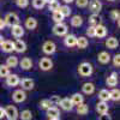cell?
I'll return each mask as SVG.
<instances>
[{"instance_id": "6da1fadb", "label": "cell", "mask_w": 120, "mask_h": 120, "mask_svg": "<svg viewBox=\"0 0 120 120\" xmlns=\"http://www.w3.org/2000/svg\"><path fill=\"white\" fill-rule=\"evenodd\" d=\"M93 71H94V67L93 65L88 63V61H84L82 64H79L78 66V73L81 75L82 77H89L93 75Z\"/></svg>"}, {"instance_id": "7a4b0ae2", "label": "cell", "mask_w": 120, "mask_h": 120, "mask_svg": "<svg viewBox=\"0 0 120 120\" xmlns=\"http://www.w3.org/2000/svg\"><path fill=\"white\" fill-rule=\"evenodd\" d=\"M4 112H5V116L8 119V120H17L18 118V111L17 108L12 105H8L4 108Z\"/></svg>"}, {"instance_id": "3957f363", "label": "cell", "mask_w": 120, "mask_h": 120, "mask_svg": "<svg viewBox=\"0 0 120 120\" xmlns=\"http://www.w3.org/2000/svg\"><path fill=\"white\" fill-rule=\"evenodd\" d=\"M4 21H5V24H6V25L13 26V25L19 24V17H18L15 12H8V13L5 16Z\"/></svg>"}, {"instance_id": "277c9868", "label": "cell", "mask_w": 120, "mask_h": 120, "mask_svg": "<svg viewBox=\"0 0 120 120\" xmlns=\"http://www.w3.org/2000/svg\"><path fill=\"white\" fill-rule=\"evenodd\" d=\"M67 31H68L67 25L64 23H59V24H55L53 26V34L56 36H66Z\"/></svg>"}, {"instance_id": "5b68a950", "label": "cell", "mask_w": 120, "mask_h": 120, "mask_svg": "<svg viewBox=\"0 0 120 120\" xmlns=\"http://www.w3.org/2000/svg\"><path fill=\"white\" fill-rule=\"evenodd\" d=\"M88 5H89V10L94 15H98L102 10V3L100 0H90Z\"/></svg>"}, {"instance_id": "8992f818", "label": "cell", "mask_w": 120, "mask_h": 120, "mask_svg": "<svg viewBox=\"0 0 120 120\" xmlns=\"http://www.w3.org/2000/svg\"><path fill=\"white\" fill-rule=\"evenodd\" d=\"M56 51V46L53 41H46L43 45H42V52L45 54H48V55H51V54H54Z\"/></svg>"}, {"instance_id": "52a82bcc", "label": "cell", "mask_w": 120, "mask_h": 120, "mask_svg": "<svg viewBox=\"0 0 120 120\" xmlns=\"http://www.w3.org/2000/svg\"><path fill=\"white\" fill-rule=\"evenodd\" d=\"M12 100H13L16 103H22V102H24L25 100H26V94H25V91H24V90H22V89L16 90V91L12 94Z\"/></svg>"}, {"instance_id": "ba28073f", "label": "cell", "mask_w": 120, "mask_h": 120, "mask_svg": "<svg viewBox=\"0 0 120 120\" xmlns=\"http://www.w3.org/2000/svg\"><path fill=\"white\" fill-rule=\"evenodd\" d=\"M38 66L42 71H49L53 67V61L49 58H42L38 61Z\"/></svg>"}, {"instance_id": "9c48e42d", "label": "cell", "mask_w": 120, "mask_h": 120, "mask_svg": "<svg viewBox=\"0 0 120 120\" xmlns=\"http://www.w3.org/2000/svg\"><path fill=\"white\" fill-rule=\"evenodd\" d=\"M21 82V79H19L18 75L16 73H10L7 77H6V84L8 86H17Z\"/></svg>"}, {"instance_id": "30bf717a", "label": "cell", "mask_w": 120, "mask_h": 120, "mask_svg": "<svg viewBox=\"0 0 120 120\" xmlns=\"http://www.w3.org/2000/svg\"><path fill=\"white\" fill-rule=\"evenodd\" d=\"M13 51H16L17 53H24L26 51V43L23 40L18 38L17 41L13 42Z\"/></svg>"}, {"instance_id": "8fae6325", "label": "cell", "mask_w": 120, "mask_h": 120, "mask_svg": "<svg viewBox=\"0 0 120 120\" xmlns=\"http://www.w3.org/2000/svg\"><path fill=\"white\" fill-rule=\"evenodd\" d=\"M11 34L13 37L16 38H19V37H22L24 35V29L21 24H17V25H13L11 26Z\"/></svg>"}, {"instance_id": "7c38bea8", "label": "cell", "mask_w": 120, "mask_h": 120, "mask_svg": "<svg viewBox=\"0 0 120 120\" xmlns=\"http://www.w3.org/2000/svg\"><path fill=\"white\" fill-rule=\"evenodd\" d=\"M19 84H21V86H22V90H33L34 89V85H35V83H34V81L33 79H30V78H24V79H22L21 82H19Z\"/></svg>"}, {"instance_id": "4fadbf2b", "label": "cell", "mask_w": 120, "mask_h": 120, "mask_svg": "<svg viewBox=\"0 0 120 120\" xmlns=\"http://www.w3.org/2000/svg\"><path fill=\"white\" fill-rule=\"evenodd\" d=\"M111 55H109V53L108 52H106V51H102V52H100L98 53V55H97V60H98V63L100 64H102V65H106V64H108L109 61H111Z\"/></svg>"}, {"instance_id": "5bb4252c", "label": "cell", "mask_w": 120, "mask_h": 120, "mask_svg": "<svg viewBox=\"0 0 120 120\" xmlns=\"http://www.w3.org/2000/svg\"><path fill=\"white\" fill-rule=\"evenodd\" d=\"M59 106L61 107V109H64V111H72V108H73V103L71 102V100H70L68 97H65V98L60 100Z\"/></svg>"}, {"instance_id": "9a60e30c", "label": "cell", "mask_w": 120, "mask_h": 120, "mask_svg": "<svg viewBox=\"0 0 120 120\" xmlns=\"http://www.w3.org/2000/svg\"><path fill=\"white\" fill-rule=\"evenodd\" d=\"M47 116L49 120H55L60 118V111L56 107H51L47 109Z\"/></svg>"}, {"instance_id": "2e32d148", "label": "cell", "mask_w": 120, "mask_h": 120, "mask_svg": "<svg viewBox=\"0 0 120 120\" xmlns=\"http://www.w3.org/2000/svg\"><path fill=\"white\" fill-rule=\"evenodd\" d=\"M18 64H19V66H21V68L24 70V71H28V70L33 68V60L30 58H23Z\"/></svg>"}, {"instance_id": "e0dca14e", "label": "cell", "mask_w": 120, "mask_h": 120, "mask_svg": "<svg viewBox=\"0 0 120 120\" xmlns=\"http://www.w3.org/2000/svg\"><path fill=\"white\" fill-rule=\"evenodd\" d=\"M107 36V28L102 24H98L95 26V37H106Z\"/></svg>"}, {"instance_id": "ac0fdd59", "label": "cell", "mask_w": 120, "mask_h": 120, "mask_svg": "<svg viewBox=\"0 0 120 120\" xmlns=\"http://www.w3.org/2000/svg\"><path fill=\"white\" fill-rule=\"evenodd\" d=\"M76 42H77V37L72 34L70 35H66L65 38H64V45L66 47H75L76 46Z\"/></svg>"}, {"instance_id": "d6986e66", "label": "cell", "mask_w": 120, "mask_h": 120, "mask_svg": "<svg viewBox=\"0 0 120 120\" xmlns=\"http://www.w3.org/2000/svg\"><path fill=\"white\" fill-rule=\"evenodd\" d=\"M24 25H25V28L29 29V30H34V29H36V26H37V19L34 18V17H28V18L25 19V22H24Z\"/></svg>"}, {"instance_id": "ffe728a7", "label": "cell", "mask_w": 120, "mask_h": 120, "mask_svg": "<svg viewBox=\"0 0 120 120\" xmlns=\"http://www.w3.org/2000/svg\"><path fill=\"white\" fill-rule=\"evenodd\" d=\"M1 47V51L5 52V53H12L13 52V42L12 41H8V40H4V42L0 45Z\"/></svg>"}, {"instance_id": "44dd1931", "label": "cell", "mask_w": 120, "mask_h": 120, "mask_svg": "<svg viewBox=\"0 0 120 120\" xmlns=\"http://www.w3.org/2000/svg\"><path fill=\"white\" fill-rule=\"evenodd\" d=\"M118 45H119V41L114 36H111V37H108L106 40V47L109 48V49H115L118 47Z\"/></svg>"}, {"instance_id": "7402d4cb", "label": "cell", "mask_w": 120, "mask_h": 120, "mask_svg": "<svg viewBox=\"0 0 120 120\" xmlns=\"http://www.w3.org/2000/svg\"><path fill=\"white\" fill-rule=\"evenodd\" d=\"M96 112H97L100 115L108 113V105H107V102H101V101H100V102L96 105Z\"/></svg>"}, {"instance_id": "603a6c76", "label": "cell", "mask_w": 120, "mask_h": 120, "mask_svg": "<svg viewBox=\"0 0 120 120\" xmlns=\"http://www.w3.org/2000/svg\"><path fill=\"white\" fill-rule=\"evenodd\" d=\"M70 100H71V102L73 103V106H78V105H81V103L84 102V97H83V95H82V94H79V93L73 94Z\"/></svg>"}, {"instance_id": "cb8c5ba5", "label": "cell", "mask_w": 120, "mask_h": 120, "mask_svg": "<svg viewBox=\"0 0 120 120\" xmlns=\"http://www.w3.org/2000/svg\"><path fill=\"white\" fill-rule=\"evenodd\" d=\"M82 90H83V93H84L85 95H91V94H94V91H95V85H94L93 83L86 82V83L83 84Z\"/></svg>"}, {"instance_id": "d4e9b609", "label": "cell", "mask_w": 120, "mask_h": 120, "mask_svg": "<svg viewBox=\"0 0 120 120\" xmlns=\"http://www.w3.org/2000/svg\"><path fill=\"white\" fill-rule=\"evenodd\" d=\"M106 83H107V85H108V86L114 88V86L118 84V73H116V72L111 73V76H109V77L107 78Z\"/></svg>"}, {"instance_id": "484cf974", "label": "cell", "mask_w": 120, "mask_h": 120, "mask_svg": "<svg viewBox=\"0 0 120 120\" xmlns=\"http://www.w3.org/2000/svg\"><path fill=\"white\" fill-rule=\"evenodd\" d=\"M58 11H59L60 15L65 18V17H70V15H71V12H72V10H71V7H70L68 5H60Z\"/></svg>"}, {"instance_id": "4316f807", "label": "cell", "mask_w": 120, "mask_h": 120, "mask_svg": "<svg viewBox=\"0 0 120 120\" xmlns=\"http://www.w3.org/2000/svg\"><path fill=\"white\" fill-rule=\"evenodd\" d=\"M88 45H89V41H88V38H86V37H84V36H79V37H77L76 46H77L78 48L84 49V48L88 47Z\"/></svg>"}, {"instance_id": "83f0119b", "label": "cell", "mask_w": 120, "mask_h": 120, "mask_svg": "<svg viewBox=\"0 0 120 120\" xmlns=\"http://www.w3.org/2000/svg\"><path fill=\"white\" fill-rule=\"evenodd\" d=\"M18 58L17 56H15V55H11V56H8L7 59H6V66L10 68V67H17V65H18Z\"/></svg>"}, {"instance_id": "f1b7e54d", "label": "cell", "mask_w": 120, "mask_h": 120, "mask_svg": "<svg viewBox=\"0 0 120 120\" xmlns=\"http://www.w3.org/2000/svg\"><path fill=\"white\" fill-rule=\"evenodd\" d=\"M82 24H83V18H82L81 16L76 15V16H73V17L71 18V25H72V26L79 28Z\"/></svg>"}, {"instance_id": "f546056e", "label": "cell", "mask_w": 120, "mask_h": 120, "mask_svg": "<svg viewBox=\"0 0 120 120\" xmlns=\"http://www.w3.org/2000/svg\"><path fill=\"white\" fill-rule=\"evenodd\" d=\"M18 116L21 118V120H31L33 119V113L29 109H24L21 112V114H18Z\"/></svg>"}, {"instance_id": "4dcf8cb0", "label": "cell", "mask_w": 120, "mask_h": 120, "mask_svg": "<svg viewBox=\"0 0 120 120\" xmlns=\"http://www.w3.org/2000/svg\"><path fill=\"white\" fill-rule=\"evenodd\" d=\"M88 112H89V107H88V105H85L84 102L77 106V113H78L79 115H85V114H88Z\"/></svg>"}, {"instance_id": "1f68e13d", "label": "cell", "mask_w": 120, "mask_h": 120, "mask_svg": "<svg viewBox=\"0 0 120 120\" xmlns=\"http://www.w3.org/2000/svg\"><path fill=\"white\" fill-rule=\"evenodd\" d=\"M98 98L101 102H107L109 100V91L107 89H102L101 91L98 93Z\"/></svg>"}, {"instance_id": "d6a6232c", "label": "cell", "mask_w": 120, "mask_h": 120, "mask_svg": "<svg viewBox=\"0 0 120 120\" xmlns=\"http://www.w3.org/2000/svg\"><path fill=\"white\" fill-rule=\"evenodd\" d=\"M89 24H90V26H96V25H98L100 24V16L98 15H91L89 17Z\"/></svg>"}, {"instance_id": "836d02e7", "label": "cell", "mask_w": 120, "mask_h": 120, "mask_svg": "<svg viewBox=\"0 0 120 120\" xmlns=\"http://www.w3.org/2000/svg\"><path fill=\"white\" fill-rule=\"evenodd\" d=\"M109 100L119 101L120 100V90L119 89H113L112 91H109Z\"/></svg>"}, {"instance_id": "e575fe53", "label": "cell", "mask_w": 120, "mask_h": 120, "mask_svg": "<svg viewBox=\"0 0 120 120\" xmlns=\"http://www.w3.org/2000/svg\"><path fill=\"white\" fill-rule=\"evenodd\" d=\"M8 75H10V68L6 65L1 64L0 65V78H6Z\"/></svg>"}, {"instance_id": "d590c367", "label": "cell", "mask_w": 120, "mask_h": 120, "mask_svg": "<svg viewBox=\"0 0 120 120\" xmlns=\"http://www.w3.org/2000/svg\"><path fill=\"white\" fill-rule=\"evenodd\" d=\"M59 7H60V4H59L58 0H54V1H52V3L48 4V10H49V11H52V12L58 11Z\"/></svg>"}, {"instance_id": "8d00e7d4", "label": "cell", "mask_w": 120, "mask_h": 120, "mask_svg": "<svg viewBox=\"0 0 120 120\" xmlns=\"http://www.w3.org/2000/svg\"><path fill=\"white\" fill-rule=\"evenodd\" d=\"M52 18H53V21L56 23V24H59V23H63V21H64V17L59 13V11H55V12H53V16H52Z\"/></svg>"}, {"instance_id": "74e56055", "label": "cell", "mask_w": 120, "mask_h": 120, "mask_svg": "<svg viewBox=\"0 0 120 120\" xmlns=\"http://www.w3.org/2000/svg\"><path fill=\"white\" fill-rule=\"evenodd\" d=\"M45 5H46L45 0H33V6H34L35 8H37V10L43 8Z\"/></svg>"}, {"instance_id": "f35d334b", "label": "cell", "mask_w": 120, "mask_h": 120, "mask_svg": "<svg viewBox=\"0 0 120 120\" xmlns=\"http://www.w3.org/2000/svg\"><path fill=\"white\" fill-rule=\"evenodd\" d=\"M51 107H52V105H51V102H49L48 98H45V100H42V101L40 102V108L41 109H46L47 111V109L51 108Z\"/></svg>"}, {"instance_id": "ab89813d", "label": "cell", "mask_w": 120, "mask_h": 120, "mask_svg": "<svg viewBox=\"0 0 120 120\" xmlns=\"http://www.w3.org/2000/svg\"><path fill=\"white\" fill-rule=\"evenodd\" d=\"M48 100H49V102H51L52 106H58L61 98H60V96H58V95H53V96H51V98H48Z\"/></svg>"}, {"instance_id": "60d3db41", "label": "cell", "mask_w": 120, "mask_h": 120, "mask_svg": "<svg viewBox=\"0 0 120 120\" xmlns=\"http://www.w3.org/2000/svg\"><path fill=\"white\" fill-rule=\"evenodd\" d=\"M16 5L21 8H24L29 5V0H16Z\"/></svg>"}, {"instance_id": "b9f144b4", "label": "cell", "mask_w": 120, "mask_h": 120, "mask_svg": "<svg viewBox=\"0 0 120 120\" xmlns=\"http://www.w3.org/2000/svg\"><path fill=\"white\" fill-rule=\"evenodd\" d=\"M76 1V5H77V7H86L88 6V4H89V0H75Z\"/></svg>"}, {"instance_id": "7bdbcfd3", "label": "cell", "mask_w": 120, "mask_h": 120, "mask_svg": "<svg viewBox=\"0 0 120 120\" xmlns=\"http://www.w3.org/2000/svg\"><path fill=\"white\" fill-rule=\"evenodd\" d=\"M119 16H120V13H119L118 10H114V11L111 12V18L113 21H118V24H119Z\"/></svg>"}, {"instance_id": "ee69618b", "label": "cell", "mask_w": 120, "mask_h": 120, "mask_svg": "<svg viewBox=\"0 0 120 120\" xmlns=\"http://www.w3.org/2000/svg\"><path fill=\"white\" fill-rule=\"evenodd\" d=\"M86 35L89 37H95V26H89L86 29Z\"/></svg>"}, {"instance_id": "f6af8a7d", "label": "cell", "mask_w": 120, "mask_h": 120, "mask_svg": "<svg viewBox=\"0 0 120 120\" xmlns=\"http://www.w3.org/2000/svg\"><path fill=\"white\" fill-rule=\"evenodd\" d=\"M112 59H113V65L115 67H119L120 66V55L119 54H115Z\"/></svg>"}, {"instance_id": "bcb514c9", "label": "cell", "mask_w": 120, "mask_h": 120, "mask_svg": "<svg viewBox=\"0 0 120 120\" xmlns=\"http://www.w3.org/2000/svg\"><path fill=\"white\" fill-rule=\"evenodd\" d=\"M101 118H100V120H112V118H111V115H109L108 113H106V114H102V115H100Z\"/></svg>"}, {"instance_id": "7dc6e473", "label": "cell", "mask_w": 120, "mask_h": 120, "mask_svg": "<svg viewBox=\"0 0 120 120\" xmlns=\"http://www.w3.org/2000/svg\"><path fill=\"white\" fill-rule=\"evenodd\" d=\"M5 26H6V24H5V21H4L3 18H0V30L5 29Z\"/></svg>"}, {"instance_id": "c3c4849f", "label": "cell", "mask_w": 120, "mask_h": 120, "mask_svg": "<svg viewBox=\"0 0 120 120\" xmlns=\"http://www.w3.org/2000/svg\"><path fill=\"white\" fill-rule=\"evenodd\" d=\"M5 116V112H4V108L0 107V119H3Z\"/></svg>"}, {"instance_id": "681fc988", "label": "cell", "mask_w": 120, "mask_h": 120, "mask_svg": "<svg viewBox=\"0 0 120 120\" xmlns=\"http://www.w3.org/2000/svg\"><path fill=\"white\" fill-rule=\"evenodd\" d=\"M63 1H64V3H65V4L67 5V4H71V3H73L75 0H63Z\"/></svg>"}, {"instance_id": "f907efd6", "label": "cell", "mask_w": 120, "mask_h": 120, "mask_svg": "<svg viewBox=\"0 0 120 120\" xmlns=\"http://www.w3.org/2000/svg\"><path fill=\"white\" fill-rule=\"evenodd\" d=\"M3 42H4V37H3L1 35H0V45H1Z\"/></svg>"}, {"instance_id": "816d5d0a", "label": "cell", "mask_w": 120, "mask_h": 120, "mask_svg": "<svg viewBox=\"0 0 120 120\" xmlns=\"http://www.w3.org/2000/svg\"><path fill=\"white\" fill-rule=\"evenodd\" d=\"M52 1H54V0H45V3H46V4H47V3L49 4V3H52Z\"/></svg>"}, {"instance_id": "f5cc1de1", "label": "cell", "mask_w": 120, "mask_h": 120, "mask_svg": "<svg viewBox=\"0 0 120 120\" xmlns=\"http://www.w3.org/2000/svg\"><path fill=\"white\" fill-rule=\"evenodd\" d=\"M108 1H114V0H108Z\"/></svg>"}, {"instance_id": "db71d44e", "label": "cell", "mask_w": 120, "mask_h": 120, "mask_svg": "<svg viewBox=\"0 0 120 120\" xmlns=\"http://www.w3.org/2000/svg\"><path fill=\"white\" fill-rule=\"evenodd\" d=\"M55 120H60V119H55Z\"/></svg>"}]
</instances>
